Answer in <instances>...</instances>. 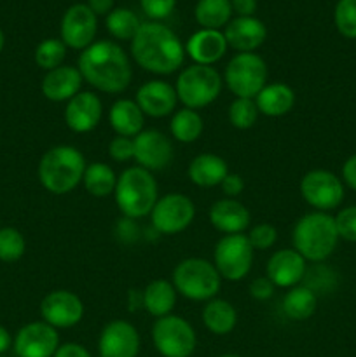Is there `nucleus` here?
<instances>
[{
	"label": "nucleus",
	"instance_id": "obj_1",
	"mask_svg": "<svg viewBox=\"0 0 356 357\" xmlns=\"http://www.w3.org/2000/svg\"><path fill=\"white\" fill-rule=\"evenodd\" d=\"M80 75L89 86L101 93L119 94L131 84L133 68L128 54L119 44L110 40L93 42L77 61Z\"/></svg>",
	"mask_w": 356,
	"mask_h": 357
},
{
	"label": "nucleus",
	"instance_id": "obj_2",
	"mask_svg": "<svg viewBox=\"0 0 356 357\" xmlns=\"http://www.w3.org/2000/svg\"><path fill=\"white\" fill-rule=\"evenodd\" d=\"M133 59L143 70L157 75L177 72L185 58V47L171 28L157 21L142 23L131 40Z\"/></svg>",
	"mask_w": 356,
	"mask_h": 357
},
{
	"label": "nucleus",
	"instance_id": "obj_3",
	"mask_svg": "<svg viewBox=\"0 0 356 357\" xmlns=\"http://www.w3.org/2000/svg\"><path fill=\"white\" fill-rule=\"evenodd\" d=\"M86 166V159L75 146H52L38 162V180L51 194H68L82 181Z\"/></svg>",
	"mask_w": 356,
	"mask_h": 357
},
{
	"label": "nucleus",
	"instance_id": "obj_4",
	"mask_svg": "<svg viewBox=\"0 0 356 357\" xmlns=\"http://www.w3.org/2000/svg\"><path fill=\"white\" fill-rule=\"evenodd\" d=\"M293 250L306 261L320 264L335 251L339 243L335 218L328 213L314 211L304 215L293 227Z\"/></svg>",
	"mask_w": 356,
	"mask_h": 357
},
{
	"label": "nucleus",
	"instance_id": "obj_5",
	"mask_svg": "<svg viewBox=\"0 0 356 357\" xmlns=\"http://www.w3.org/2000/svg\"><path fill=\"white\" fill-rule=\"evenodd\" d=\"M157 183L152 173L143 167H128L117 176L115 204L124 218L138 220L150 215L157 202Z\"/></svg>",
	"mask_w": 356,
	"mask_h": 357
},
{
	"label": "nucleus",
	"instance_id": "obj_6",
	"mask_svg": "<svg viewBox=\"0 0 356 357\" xmlns=\"http://www.w3.org/2000/svg\"><path fill=\"white\" fill-rule=\"evenodd\" d=\"M173 286L177 293L194 302H209L222 286L215 265L205 258H185L175 267Z\"/></svg>",
	"mask_w": 356,
	"mask_h": 357
},
{
	"label": "nucleus",
	"instance_id": "obj_7",
	"mask_svg": "<svg viewBox=\"0 0 356 357\" xmlns=\"http://www.w3.org/2000/svg\"><path fill=\"white\" fill-rule=\"evenodd\" d=\"M177 96L185 108L199 110L212 105L222 91V77L213 66L191 65L177 80Z\"/></svg>",
	"mask_w": 356,
	"mask_h": 357
},
{
	"label": "nucleus",
	"instance_id": "obj_8",
	"mask_svg": "<svg viewBox=\"0 0 356 357\" xmlns=\"http://www.w3.org/2000/svg\"><path fill=\"white\" fill-rule=\"evenodd\" d=\"M227 87L237 98L255 100L267 86V65L255 52H237L225 66L223 73Z\"/></svg>",
	"mask_w": 356,
	"mask_h": 357
},
{
	"label": "nucleus",
	"instance_id": "obj_9",
	"mask_svg": "<svg viewBox=\"0 0 356 357\" xmlns=\"http://www.w3.org/2000/svg\"><path fill=\"white\" fill-rule=\"evenodd\" d=\"M152 342L163 357H191L195 351V331L184 317L164 316L154 323Z\"/></svg>",
	"mask_w": 356,
	"mask_h": 357
},
{
	"label": "nucleus",
	"instance_id": "obj_10",
	"mask_svg": "<svg viewBox=\"0 0 356 357\" xmlns=\"http://www.w3.org/2000/svg\"><path fill=\"white\" fill-rule=\"evenodd\" d=\"M253 248L244 234L223 236L213 251V265L220 278L227 281H241L253 265Z\"/></svg>",
	"mask_w": 356,
	"mask_h": 357
},
{
	"label": "nucleus",
	"instance_id": "obj_11",
	"mask_svg": "<svg viewBox=\"0 0 356 357\" xmlns=\"http://www.w3.org/2000/svg\"><path fill=\"white\" fill-rule=\"evenodd\" d=\"M194 216L195 206L192 199L184 194H177V192H171V194L157 199L156 206L150 213L152 227L164 236H175V234L184 232L194 222Z\"/></svg>",
	"mask_w": 356,
	"mask_h": 357
},
{
	"label": "nucleus",
	"instance_id": "obj_12",
	"mask_svg": "<svg viewBox=\"0 0 356 357\" xmlns=\"http://www.w3.org/2000/svg\"><path fill=\"white\" fill-rule=\"evenodd\" d=\"M300 195L318 211H332L344 201V183L334 173L313 169L300 180Z\"/></svg>",
	"mask_w": 356,
	"mask_h": 357
},
{
	"label": "nucleus",
	"instance_id": "obj_13",
	"mask_svg": "<svg viewBox=\"0 0 356 357\" xmlns=\"http://www.w3.org/2000/svg\"><path fill=\"white\" fill-rule=\"evenodd\" d=\"M98 31L96 14L87 7V3H73L63 14L59 33L66 47L84 51L94 42Z\"/></svg>",
	"mask_w": 356,
	"mask_h": 357
},
{
	"label": "nucleus",
	"instance_id": "obj_14",
	"mask_svg": "<svg viewBox=\"0 0 356 357\" xmlns=\"http://www.w3.org/2000/svg\"><path fill=\"white\" fill-rule=\"evenodd\" d=\"M13 347L17 357H54L59 347L58 331L44 321L24 324L17 331Z\"/></svg>",
	"mask_w": 356,
	"mask_h": 357
},
{
	"label": "nucleus",
	"instance_id": "obj_15",
	"mask_svg": "<svg viewBox=\"0 0 356 357\" xmlns=\"http://www.w3.org/2000/svg\"><path fill=\"white\" fill-rule=\"evenodd\" d=\"M40 314L44 323L52 328H72L84 317V303L75 293L66 289H56L44 296L40 303Z\"/></svg>",
	"mask_w": 356,
	"mask_h": 357
},
{
	"label": "nucleus",
	"instance_id": "obj_16",
	"mask_svg": "<svg viewBox=\"0 0 356 357\" xmlns=\"http://www.w3.org/2000/svg\"><path fill=\"white\" fill-rule=\"evenodd\" d=\"M133 143H135L136 162L150 173L166 169L173 160V145L170 138L157 129L142 131L136 138H133Z\"/></svg>",
	"mask_w": 356,
	"mask_h": 357
},
{
	"label": "nucleus",
	"instance_id": "obj_17",
	"mask_svg": "<svg viewBox=\"0 0 356 357\" xmlns=\"http://www.w3.org/2000/svg\"><path fill=\"white\" fill-rule=\"evenodd\" d=\"M98 351L100 357H136L140 352L138 331L128 321H110L101 330Z\"/></svg>",
	"mask_w": 356,
	"mask_h": 357
},
{
	"label": "nucleus",
	"instance_id": "obj_18",
	"mask_svg": "<svg viewBox=\"0 0 356 357\" xmlns=\"http://www.w3.org/2000/svg\"><path fill=\"white\" fill-rule=\"evenodd\" d=\"M177 103V89L164 80H149L140 86L138 93H136V105L140 107V110L143 112V115L154 119L173 114Z\"/></svg>",
	"mask_w": 356,
	"mask_h": 357
},
{
	"label": "nucleus",
	"instance_id": "obj_19",
	"mask_svg": "<svg viewBox=\"0 0 356 357\" xmlns=\"http://www.w3.org/2000/svg\"><path fill=\"white\" fill-rule=\"evenodd\" d=\"M103 105L94 93L80 91L66 103L65 122L73 132H89L100 124Z\"/></svg>",
	"mask_w": 356,
	"mask_h": 357
},
{
	"label": "nucleus",
	"instance_id": "obj_20",
	"mask_svg": "<svg viewBox=\"0 0 356 357\" xmlns=\"http://www.w3.org/2000/svg\"><path fill=\"white\" fill-rule=\"evenodd\" d=\"M227 45L237 52H253L260 47L267 37V28L260 20L253 16H237L227 23L225 31Z\"/></svg>",
	"mask_w": 356,
	"mask_h": 357
},
{
	"label": "nucleus",
	"instance_id": "obj_21",
	"mask_svg": "<svg viewBox=\"0 0 356 357\" xmlns=\"http://www.w3.org/2000/svg\"><path fill=\"white\" fill-rule=\"evenodd\" d=\"M306 260L295 250H279L269 258L267 278L276 288H293L306 278Z\"/></svg>",
	"mask_w": 356,
	"mask_h": 357
},
{
	"label": "nucleus",
	"instance_id": "obj_22",
	"mask_svg": "<svg viewBox=\"0 0 356 357\" xmlns=\"http://www.w3.org/2000/svg\"><path fill=\"white\" fill-rule=\"evenodd\" d=\"M82 75H80L79 68L70 65H61L58 68L51 70L42 79V94L47 98L49 101L54 103H68L73 96L80 93V86H82Z\"/></svg>",
	"mask_w": 356,
	"mask_h": 357
},
{
	"label": "nucleus",
	"instance_id": "obj_23",
	"mask_svg": "<svg viewBox=\"0 0 356 357\" xmlns=\"http://www.w3.org/2000/svg\"><path fill=\"white\" fill-rule=\"evenodd\" d=\"M225 35L220 30H206L201 28L195 31L187 40L185 51L195 61V65L212 66L213 63L220 61L227 52Z\"/></svg>",
	"mask_w": 356,
	"mask_h": 357
},
{
	"label": "nucleus",
	"instance_id": "obj_24",
	"mask_svg": "<svg viewBox=\"0 0 356 357\" xmlns=\"http://www.w3.org/2000/svg\"><path fill=\"white\" fill-rule=\"evenodd\" d=\"M209 222L225 236L243 234L250 225V211L236 199H220L209 209Z\"/></svg>",
	"mask_w": 356,
	"mask_h": 357
},
{
	"label": "nucleus",
	"instance_id": "obj_25",
	"mask_svg": "<svg viewBox=\"0 0 356 357\" xmlns=\"http://www.w3.org/2000/svg\"><path fill=\"white\" fill-rule=\"evenodd\" d=\"M188 180L202 188H212L222 185L223 178L229 174L227 162L215 153H201L188 164Z\"/></svg>",
	"mask_w": 356,
	"mask_h": 357
},
{
	"label": "nucleus",
	"instance_id": "obj_26",
	"mask_svg": "<svg viewBox=\"0 0 356 357\" xmlns=\"http://www.w3.org/2000/svg\"><path fill=\"white\" fill-rule=\"evenodd\" d=\"M112 129L117 132V136L126 138H136L143 131L145 124V115L140 110L136 101L133 100H117L110 108L108 114Z\"/></svg>",
	"mask_w": 356,
	"mask_h": 357
},
{
	"label": "nucleus",
	"instance_id": "obj_27",
	"mask_svg": "<svg viewBox=\"0 0 356 357\" xmlns=\"http://www.w3.org/2000/svg\"><path fill=\"white\" fill-rule=\"evenodd\" d=\"M258 112L267 117H281L286 115L295 105V93L290 86L283 82L267 84L255 98Z\"/></svg>",
	"mask_w": 356,
	"mask_h": 357
},
{
	"label": "nucleus",
	"instance_id": "obj_28",
	"mask_svg": "<svg viewBox=\"0 0 356 357\" xmlns=\"http://www.w3.org/2000/svg\"><path fill=\"white\" fill-rule=\"evenodd\" d=\"M175 303H177V289H175L173 282L164 281V279H156V281L149 282L147 288L143 289V309L150 316L157 317V319L170 316L171 310L175 309Z\"/></svg>",
	"mask_w": 356,
	"mask_h": 357
},
{
	"label": "nucleus",
	"instance_id": "obj_29",
	"mask_svg": "<svg viewBox=\"0 0 356 357\" xmlns=\"http://www.w3.org/2000/svg\"><path fill=\"white\" fill-rule=\"evenodd\" d=\"M202 323L213 335H229L237 324V312L227 300L213 298L202 309Z\"/></svg>",
	"mask_w": 356,
	"mask_h": 357
},
{
	"label": "nucleus",
	"instance_id": "obj_30",
	"mask_svg": "<svg viewBox=\"0 0 356 357\" xmlns=\"http://www.w3.org/2000/svg\"><path fill=\"white\" fill-rule=\"evenodd\" d=\"M283 312L293 321H306L316 312L318 298L316 293L307 286H293L283 296Z\"/></svg>",
	"mask_w": 356,
	"mask_h": 357
},
{
	"label": "nucleus",
	"instance_id": "obj_31",
	"mask_svg": "<svg viewBox=\"0 0 356 357\" xmlns=\"http://www.w3.org/2000/svg\"><path fill=\"white\" fill-rule=\"evenodd\" d=\"M195 21L206 30H220L232 16L230 0H199L194 10Z\"/></svg>",
	"mask_w": 356,
	"mask_h": 357
},
{
	"label": "nucleus",
	"instance_id": "obj_32",
	"mask_svg": "<svg viewBox=\"0 0 356 357\" xmlns=\"http://www.w3.org/2000/svg\"><path fill=\"white\" fill-rule=\"evenodd\" d=\"M84 188L87 190V194H91L93 197H107L112 192L115 190V185H117V176H115L114 169H112L108 164L105 162H93L89 166H86L82 178Z\"/></svg>",
	"mask_w": 356,
	"mask_h": 357
},
{
	"label": "nucleus",
	"instance_id": "obj_33",
	"mask_svg": "<svg viewBox=\"0 0 356 357\" xmlns=\"http://www.w3.org/2000/svg\"><path fill=\"white\" fill-rule=\"evenodd\" d=\"M170 128L171 135H173V138L177 139V142L194 143L201 138L202 129H205V122H202V117L195 110L181 108V110L175 112Z\"/></svg>",
	"mask_w": 356,
	"mask_h": 357
},
{
	"label": "nucleus",
	"instance_id": "obj_34",
	"mask_svg": "<svg viewBox=\"0 0 356 357\" xmlns=\"http://www.w3.org/2000/svg\"><path fill=\"white\" fill-rule=\"evenodd\" d=\"M107 30L110 31L112 37L119 38V40H133L136 33H138L140 23L138 16L129 9H114L105 20Z\"/></svg>",
	"mask_w": 356,
	"mask_h": 357
},
{
	"label": "nucleus",
	"instance_id": "obj_35",
	"mask_svg": "<svg viewBox=\"0 0 356 357\" xmlns=\"http://www.w3.org/2000/svg\"><path fill=\"white\" fill-rule=\"evenodd\" d=\"M66 56V45L61 38H45L35 49V63L45 72L58 68L63 65Z\"/></svg>",
	"mask_w": 356,
	"mask_h": 357
},
{
	"label": "nucleus",
	"instance_id": "obj_36",
	"mask_svg": "<svg viewBox=\"0 0 356 357\" xmlns=\"http://www.w3.org/2000/svg\"><path fill=\"white\" fill-rule=\"evenodd\" d=\"M257 103L250 98H236L229 107V122L236 129H250L258 121Z\"/></svg>",
	"mask_w": 356,
	"mask_h": 357
},
{
	"label": "nucleus",
	"instance_id": "obj_37",
	"mask_svg": "<svg viewBox=\"0 0 356 357\" xmlns=\"http://www.w3.org/2000/svg\"><path fill=\"white\" fill-rule=\"evenodd\" d=\"M24 250H27V243L20 230L13 227L0 229V261H6V264L17 261L24 255Z\"/></svg>",
	"mask_w": 356,
	"mask_h": 357
},
{
	"label": "nucleus",
	"instance_id": "obj_38",
	"mask_svg": "<svg viewBox=\"0 0 356 357\" xmlns=\"http://www.w3.org/2000/svg\"><path fill=\"white\" fill-rule=\"evenodd\" d=\"M334 21L342 37L356 38V0H339Z\"/></svg>",
	"mask_w": 356,
	"mask_h": 357
},
{
	"label": "nucleus",
	"instance_id": "obj_39",
	"mask_svg": "<svg viewBox=\"0 0 356 357\" xmlns=\"http://www.w3.org/2000/svg\"><path fill=\"white\" fill-rule=\"evenodd\" d=\"M246 237L253 250H271L278 241V230L271 223H258Z\"/></svg>",
	"mask_w": 356,
	"mask_h": 357
},
{
	"label": "nucleus",
	"instance_id": "obj_40",
	"mask_svg": "<svg viewBox=\"0 0 356 357\" xmlns=\"http://www.w3.org/2000/svg\"><path fill=\"white\" fill-rule=\"evenodd\" d=\"M335 227H337L339 239L356 243V206L341 209L335 216Z\"/></svg>",
	"mask_w": 356,
	"mask_h": 357
},
{
	"label": "nucleus",
	"instance_id": "obj_41",
	"mask_svg": "<svg viewBox=\"0 0 356 357\" xmlns=\"http://www.w3.org/2000/svg\"><path fill=\"white\" fill-rule=\"evenodd\" d=\"M108 153L115 162H128V160L135 159V143L133 138H126V136H115L108 145Z\"/></svg>",
	"mask_w": 356,
	"mask_h": 357
},
{
	"label": "nucleus",
	"instance_id": "obj_42",
	"mask_svg": "<svg viewBox=\"0 0 356 357\" xmlns=\"http://www.w3.org/2000/svg\"><path fill=\"white\" fill-rule=\"evenodd\" d=\"M142 9L150 20H166L171 13L175 10L177 0H140Z\"/></svg>",
	"mask_w": 356,
	"mask_h": 357
},
{
	"label": "nucleus",
	"instance_id": "obj_43",
	"mask_svg": "<svg viewBox=\"0 0 356 357\" xmlns=\"http://www.w3.org/2000/svg\"><path fill=\"white\" fill-rule=\"evenodd\" d=\"M274 282L265 275V278H257L251 281L250 284V295L253 296L255 300H269L272 295H274Z\"/></svg>",
	"mask_w": 356,
	"mask_h": 357
},
{
	"label": "nucleus",
	"instance_id": "obj_44",
	"mask_svg": "<svg viewBox=\"0 0 356 357\" xmlns=\"http://www.w3.org/2000/svg\"><path fill=\"white\" fill-rule=\"evenodd\" d=\"M222 192L225 194L227 199H236L241 192L244 190V181L239 174L236 173H229L222 181Z\"/></svg>",
	"mask_w": 356,
	"mask_h": 357
},
{
	"label": "nucleus",
	"instance_id": "obj_45",
	"mask_svg": "<svg viewBox=\"0 0 356 357\" xmlns=\"http://www.w3.org/2000/svg\"><path fill=\"white\" fill-rule=\"evenodd\" d=\"M54 357H93V356L89 354V351H87L84 345L70 342V344L59 345Z\"/></svg>",
	"mask_w": 356,
	"mask_h": 357
},
{
	"label": "nucleus",
	"instance_id": "obj_46",
	"mask_svg": "<svg viewBox=\"0 0 356 357\" xmlns=\"http://www.w3.org/2000/svg\"><path fill=\"white\" fill-rule=\"evenodd\" d=\"M342 180L349 188L356 190V153L349 157L342 166Z\"/></svg>",
	"mask_w": 356,
	"mask_h": 357
},
{
	"label": "nucleus",
	"instance_id": "obj_47",
	"mask_svg": "<svg viewBox=\"0 0 356 357\" xmlns=\"http://www.w3.org/2000/svg\"><path fill=\"white\" fill-rule=\"evenodd\" d=\"M230 3L237 16H253L257 10V0H230Z\"/></svg>",
	"mask_w": 356,
	"mask_h": 357
},
{
	"label": "nucleus",
	"instance_id": "obj_48",
	"mask_svg": "<svg viewBox=\"0 0 356 357\" xmlns=\"http://www.w3.org/2000/svg\"><path fill=\"white\" fill-rule=\"evenodd\" d=\"M87 7L96 16H108L114 10V0H87Z\"/></svg>",
	"mask_w": 356,
	"mask_h": 357
},
{
	"label": "nucleus",
	"instance_id": "obj_49",
	"mask_svg": "<svg viewBox=\"0 0 356 357\" xmlns=\"http://www.w3.org/2000/svg\"><path fill=\"white\" fill-rule=\"evenodd\" d=\"M10 345H13V338H10L9 331H7L3 326H0V354L9 351Z\"/></svg>",
	"mask_w": 356,
	"mask_h": 357
},
{
	"label": "nucleus",
	"instance_id": "obj_50",
	"mask_svg": "<svg viewBox=\"0 0 356 357\" xmlns=\"http://www.w3.org/2000/svg\"><path fill=\"white\" fill-rule=\"evenodd\" d=\"M3 42H6V38H3V31L0 30V54H2V49H3Z\"/></svg>",
	"mask_w": 356,
	"mask_h": 357
},
{
	"label": "nucleus",
	"instance_id": "obj_51",
	"mask_svg": "<svg viewBox=\"0 0 356 357\" xmlns=\"http://www.w3.org/2000/svg\"><path fill=\"white\" fill-rule=\"evenodd\" d=\"M218 357H241V356H237V354H223V356H218Z\"/></svg>",
	"mask_w": 356,
	"mask_h": 357
}]
</instances>
